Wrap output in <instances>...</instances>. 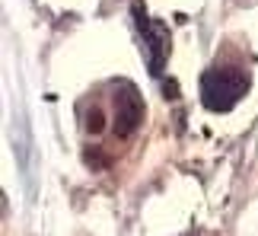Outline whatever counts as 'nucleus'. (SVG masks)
Returning <instances> with one entry per match:
<instances>
[{"mask_svg": "<svg viewBox=\"0 0 258 236\" xmlns=\"http://www.w3.org/2000/svg\"><path fill=\"white\" fill-rule=\"evenodd\" d=\"M131 16H134L137 35H141V48H144V54H147V71H150L153 77H160L163 67H166V57H169V48H172L169 29H166V23H160V19L147 16L141 0L131 7Z\"/></svg>", "mask_w": 258, "mask_h": 236, "instance_id": "f03ea898", "label": "nucleus"}, {"mask_svg": "<svg viewBox=\"0 0 258 236\" xmlns=\"http://www.w3.org/2000/svg\"><path fill=\"white\" fill-rule=\"evenodd\" d=\"M89 131H99V128H102V115H99V109H93V115H89Z\"/></svg>", "mask_w": 258, "mask_h": 236, "instance_id": "20e7f679", "label": "nucleus"}, {"mask_svg": "<svg viewBox=\"0 0 258 236\" xmlns=\"http://www.w3.org/2000/svg\"><path fill=\"white\" fill-rule=\"evenodd\" d=\"M144 122V99L131 83H118L115 86V122L112 131L115 137H131Z\"/></svg>", "mask_w": 258, "mask_h": 236, "instance_id": "7ed1b4c3", "label": "nucleus"}, {"mask_svg": "<svg viewBox=\"0 0 258 236\" xmlns=\"http://www.w3.org/2000/svg\"><path fill=\"white\" fill-rule=\"evenodd\" d=\"M249 93V74L239 67H223L217 64L201 74V105L207 112H230L242 96Z\"/></svg>", "mask_w": 258, "mask_h": 236, "instance_id": "f257e3e1", "label": "nucleus"}]
</instances>
